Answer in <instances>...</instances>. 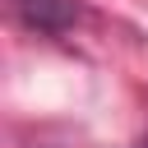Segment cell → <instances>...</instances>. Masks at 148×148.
I'll use <instances>...</instances> for the list:
<instances>
[{
	"label": "cell",
	"instance_id": "cell-1",
	"mask_svg": "<svg viewBox=\"0 0 148 148\" xmlns=\"http://www.w3.org/2000/svg\"><path fill=\"white\" fill-rule=\"evenodd\" d=\"M14 5H18V14H23L37 32H51V37L65 32V28L79 18V5H74V0H14Z\"/></svg>",
	"mask_w": 148,
	"mask_h": 148
}]
</instances>
